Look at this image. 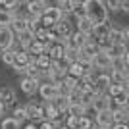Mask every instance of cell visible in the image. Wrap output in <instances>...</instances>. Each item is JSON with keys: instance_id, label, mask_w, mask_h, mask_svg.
<instances>
[{"instance_id": "obj_37", "label": "cell", "mask_w": 129, "mask_h": 129, "mask_svg": "<svg viewBox=\"0 0 129 129\" xmlns=\"http://www.w3.org/2000/svg\"><path fill=\"white\" fill-rule=\"evenodd\" d=\"M121 92H123V85H114V83H112V85H110V89H108V92H106V94H108L110 98H116L118 94H121Z\"/></svg>"}, {"instance_id": "obj_34", "label": "cell", "mask_w": 129, "mask_h": 129, "mask_svg": "<svg viewBox=\"0 0 129 129\" xmlns=\"http://www.w3.org/2000/svg\"><path fill=\"white\" fill-rule=\"evenodd\" d=\"M16 52L17 48H12V50H6V52H0V56H2V62H4L6 66H14V58H16Z\"/></svg>"}, {"instance_id": "obj_47", "label": "cell", "mask_w": 129, "mask_h": 129, "mask_svg": "<svg viewBox=\"0 0 129 129\" xmlns=\"http://www.w3.org/2000/svg\"><path fill=\"white\" fill-rule=\"evenodd\" d=\"M96 129H112V127H96Z\"/></svg>"}, {"instance_id": "obj_41", "label": "cell", "mask_w": 129, "mask_h": 129, "mask_svg": "<svg viewBox=\"0 0 129 129\" xmlns=\"http://www.w3.org/2000/svg\"><path fill=\"white\" fill-rule=\"evenodd\" d=\"M112 129H129V123H114Z\"/></svg>"}, {"instance_id": "obj_45", "label": "cell", "mask_w": 129, "mask_h": 129, "mask_svg": "<svg viewBox=\"0 0 129 129\" xmlns=\"http://www.w3.org/2000/svg\"><path fill=\"white\" fill-rule=\"evenodd\" d=\"M4 112H6V108H4V104L0 102V118H2V116H4Z\"/></svg>"}, {"instance_id": "obj_29", "label": "cell", "mask_w": 129, "mask_h": 129, "mask_svg": "<svg viewBox=\"0 0 129 129\" xmlns=\"http://www.w3.org/2000/svg\"><path fill=\"white\" fill-rule=\"evenodd\" d=\"M12 23H14V14L0 8V27H12Z\"/></svg>"}, {"instance_id": "obj_44", "label": "cell", "mask_w": 129, "mask_h": 129, "mask_svg": "<svg viewBox=\"0 0 129 129\" xmlns=\"http://www.w3.org/2000/svg\"><path fill=\"white\" fill-rule=\"evenodd\" d=\"M123 91H125V92H127V94H129V79H127V81H125V83H123Z\"/></svg>"}, {"instance_id": "obj_36", "label": "cell", "mask_w": 129, "mask_h": 129, "mask_svg": "<svg viewBox=\"0 0 129 129\" xmlns=\"http://www.w3.org/2000/svg\"><path fill=\"white\" fill-rule=\"evenodd\" d=\"M94 127V119L87 118V116H81L79 118V127L77 129H92Z\"/></svg>"}, {"instance_id": "obj_1", "label": "cell", "mask_w": 129, "mask_h": 129, "mask_svg": "<svg viewBox=\"0 0 129 129\" xmlns=\"http://www.w3.org/2000/svg\"><path fill=\"white\" fill-rule=\"evenodd\" d=\"M87 17H89L94 25H96V23L110 21L106 2H102V0H87Z\"/></svg>"}, {"instance_id": "obj_5", "label": "cell", "mask_w": 129, "mask_h": 129, "mask_svg": "<svg viewBox=\"0 0 129 129\" xmlns=\"http://www.w3.org/2000/svg\"><path fill=\"white\" fill-rule=\"evenodd\" d=\"M54 33H56V37L60 39V41H68V39L75 33V29H73V23L70 21V17H64L60 23H56V27H54Z\"/></svg>"}, {"instance_id": "obj_6", "label": "cell", "mask_w": 129, "mask_h": 129, "mask_svg": "<svg viewBox=\"0 0 129 129\" xmlns=\"http://www.w3.org/2000/svg\"><path fill=\"white\" fill-rule=\"evenodd\" d=\"M33 62V56L27 50H21V48H17L16 52V58H14V66H12V70L16 71V73H19V71H23L27 68V66Z\"/></svg>"}, {"instance_id": "obj_39", "label": "cell", "mask_w": 129, "mask_h": 129, "mask_svg": "<svg viewBox=\"0 0 129 129\" xmlns=\"http://www.w3.org/2000/svg\"><path fill=\"white\" fill-rule=\"evenodd\" d=\"M39 129H58V127H56V123H54V121L44 119V121H41V123H39Z\"/></svg>"}, {"instance_id": "obj_13", "label": "cell", "mask_w": 129, "mask_h": 129, "mask_svg": "<svg viewBox=\"0 0 129 129\" xmlns=\"http://www.w3.org/2000/svg\"><path fill=\"white\" fill-rule=\"evenodd\" d=\"M98 52H100V48H98L96 41H94V39H91V41H89V43L81 48V58H79V60H83V62H92V58H94Z\"/></svg>"}, {"instance_id": "obj_10", "label": "cell", "mask_w": 129, "mask_h": 129, "mask_svg": "<svg viewBox=\"0 0 129 129\" xmlns=\"http://www.w3.org/2000/svg\"><path fill=\"white\" fill-rule=\"evenodd\" d=\"M0 102L4 104L6 110H8L10 106H16V102H17V94H16V91H14L12 87H8V85L0 87Z\"/></svg>"}, {"instance_id": "obj_17", "label": "cell", "mask_w": 129, "mask_h": 129, "mask_svg": "<svg viewBox=\"0 0 129 129\" xmlns=\"http://www.w3.org/2000/svg\"><path fill=\"white\" fill-rule=\"evenodd\" d=\"M110 106H112V98L108 96V94H98L91 108L98 114V112H102V110H110Z\"/></svg>"}, {"instance_id": "obj_28", "label": "cell", "mask_w": 129, "mask_h": 129, "mask_svg": "<svg viewBox=\"0 0 129 129\" xmlns=\"http://www.w3.org/2000/svg\"><path fill=\"white\" fill-rule=\"evenodd\" d=\"M54 4L58 6L60 10H62V14L68 17L71 12H73V4H75V0H58V2H54Z\"/></svg>"}, {"instance_id": "obj_22", "label": "cell", "mask_w": 129, "mask_h": 129, "mask_svg": "<svg viewBox=\"0 0 129 129\" xmlns=\"http://www.w3.org/2000/svg\"><path fill=\"white\" fill-rule=\"evenodd\" d=\"M71 16L77 19H83V17H87V0H75V4H73V12H71Z\"/></svg>"}, {"instance_id": "obj_32", "label": "cell", "mask_w": 129, "mask_h": 129, "mask_svg": "<svg viewBox=\"0 0 129 129\" xmlns=\"http://www.w3.org/2000/svg\"><path fill=\"white\" fill-rule=\"evenodd\" d=\"M0 129H21V123H17L12 116H8V118H2V121H0Z\"/></svg>"}, {"instance_id": "obj_19", "label": "cell", "mask_w": 129, "mask_h": 129, "mask_svg": "<svg viewBox=\"0 0 129 129\" xmlns=\"http://www.w3.org/2000/svg\"><path fill=\"white\" fill-rule=\"evenodd\" d=\"M127 50H129L127 44H112V46L106 50V54H108L112 60H121V58H125Z\"/></svg>"}, {"instance_id": "obj_16", "label": "cell", "mask_w": 129, "mask_h": 129, "mask_svg": "<svg viewBox=\"0 0 129 129\" xmlns=\"http://www.w3.org/2000/svg\"><path fill=\"white\" fill-rule=\"evenodd\" d=\"M94 125L96 127H112L114 125V112L112 110H102L94 116Z\"/></svg>"}, {"instance_id": "obj_2", "label": "cell", "mask_w": 129, "mask_h": 129, "mask_svg": "<svg viewBox=\"0 0 129 129\" xmlns=\"http://www.w3.org/2000/svg\"><path fill=\"white\" fill-rule=\"evenodd\" d=\"M64 17L66 16L62 14V10H60L56 4H48V8H46L44 14L41 16V25H43V29H54L56 23H60Z\"/></svg>"}, {"instance_id": "obj_43", "label": "cell", "mask_w": 129, "mask_h": 129, "mask_svg": "<svg viewBox=\"0 0 129 129\" xmlns=\"http://www.w3.org/2000/svg\"><path fill=\"white\" fill-rule=\"evenodd\" d=\"M123 35H125V43H129V27L123 29Z\"/></svg>"}, {"instance_id": "obj_35", "label": "cell", "mask_w": 129, "mask_h": 129, "mask_svg": "<svg viewBox=\"0 0 129 129\" xmlns=\"http://www.w3.org/2000/svg\"><path fill=\"white\" fill-rule=\"evenodd\" d=\"M64 125L68 129H77V127H79V118H75V116H68V114H66Z\"/></svg>"}, {"instance_id": "obj_24", "label": "cell", "mask_w": 129, "mask_h": 129, "mask_svg": "<svg viewBox=\"0 0 129 129\" xmlns=\"http://www.w3.org/2000/svg\"><path fill=\"white\" fill-rule=\"evenodd\" d=\"M54 106H56V110H58L60 114H68V110H70V96H56V100H54Z\"/></svg>"}, {"instance_id": "obj_4", "label": "cell", "mask_w": 129, "mask_h": 129, "mask_svg": "<svg viewBox=\"0 0 129 129\" xmlns=\"http://www.w3.org/2000/svg\"><path fill=\"white\" fill-rule=\"evenodd\" d=\"M25 114H27V119L33 121V123H41L44 121V116H43V104L35 102V100H29L25 102Z\"/></svg>"}, {"instance_id": "obj_11", "label": "cell", "mask_w": 129, "mask_h": 129, "mask_svg": "<svg viewBox=\"0 0 129 129\" xmlns=\"http://www.w3.org/2000/svg\"><path fill=\"white\" fill-rule=\"evenodd\" d=\"M39 87H41V81L31 79V77H21V81H19V89H21V92H23V94H27V96L37 94Z\"/></svg>"}, {"instance_id": "obj_48", "label": "cell", "mask_w": 129, "mask_h": 129, "mask_svg": "<svg viewBox=\"0 0 129 129\" xmlns=\"http://www.w3.org/2000/svg\"><path fill=\"white\" fill-rule=\"evenodd\" d=\"M92 129H96V125H94V127H92Z\"/></svg>"}, {"instance_id": "obj_46", "label": "cell", "mask_w": 129, "mask_h": 129, "mask_svg": "<svg viewBox=\"0 0 129 129\" xmlns=\"http://www.w3.org/2000/svg\"><path fill=\"white\" fill-rule=\"evenodd\" d=\"M123 60H125V66L129 68V50H127V54H125V58H123Z\"/></svg>"}, {"instance_id": "obj_33", "label": "cell", "mask_w": 129, "mask_h": 129, "mask_svg": "<svg viewBox=\"0 0 129 129\" xmlns=\"http://www.w3.org/2000/svg\"><path fill=\"white\" fill-rule=\"evenodd\" d=\"M87 114V108L83 104H70V110H68V116H75V118H81Z\"/></svg>"}, {"instance_id": "obj_42", "label": "cell", "mask_w": 129, "mask_h": 129, "mask_svg": "<svg viewBox=\"0 0 129 129\" xmlns=\"http://www.w3.org/2000/svg\"><path fill=\"white\" fill-rule=\"evenodd\" d=\"M121 10L129 12V0H121Z\"/></svg>"}, {"instance_id": "obj_25", "label": "cell", "mask_w": 129, "mask_h": 129, "mask_svg": "<svg viewBox=\"0 0 129 129\" xmlns=\"http://www.w3.org/2000/svg\"><path fill=\"white\" fill-rule=\"evenodd\" d=\"M114 123H129V110L127 108L114 110Z\"/></svg>"}, {"instance_id": "obj_8", "label": "cell", "mask_w": 129, "mask_h": 129, "mask_svg": "<svg viewBox=\"0 0 129 129\" xmlns=\"http://www.w3.org/2000/svg\"><path fill=\"white\" fill-rule=\"evenodd\" d=\"M92 66L96 71H102V73H110L112 70V58L108 56L106 52H98L94 58H92Z\"/></svg>"}, {"instance_id": "obj_21", "label": "cell", "mask_w": 129, "mask_h": 129, "mask_svg": "<svg viewBox=\"0 0 129 129\" xmlns=\"http://www.w3.org/2000/svg\"><path fill=\"white\" fill-rule=\"evenodd\" d=\"M108 39H110V43H112V44H127V43H125L123 29L116 27L114 23H112V31H110V35H108Z\"/></svg>"}, {"instance_id": "obj_26", "label": "cell", "mask_w": 129, "mask_h": 129, "mask_svg": "<svg viewBox=\"0 0 129 129\" xmlns=\"http://www.w3.org/2000/svg\"><path fill=\"white\" fill-rule=\"evenodd\" d=\"M27 52L31 54L33 58H39V56H43V54H46V46H44V44H41V43L37 41V39H35V43H33L31 46L27 48Z\"/></svg>"}, {"instance_id": "obj_7", "label": "cell", "mask_w": 129, "mask_h": 129, "mask_svg": "<svg viewBox=\"0 0 129 129\" xmlns=\"http://www.w3.org/2000/svg\"><path fill=\"white\" fill-rule=\"evenodd\" d=\"M39 94H41V98H43L44 102H54L56 96H58V89L50 81H43L41 87H39Z\"/></svg>"}, {"instance_id": "obj_18", "label": "cell", "mask_w": 129, "mask_h": 129, "mask_svg": "<svg viewBox=\"0 0 129 129\" xmlns=\"http://www.w3.org/2000/svg\"><path fill=\"white\" fill-rule=\"evenodd\" d=\"M16 41H17V46L21 50H27L35 43V35H33L31 31H23V33H19V35H16Z\"/></svg>"}, {"instance_id": "obj_38", "label": "cell", "mask_w": 129, "mask_h": 129, "mask_svg": "<svg viewBox=\"0 0 129 129\" xmlns=\"http://www.w3.org/2000/svg\"><path fill=\"white\" fill-rule=\"evenodd\" d=\"M108 12H119L121 10V0H106Z\"/></svg>"}, {"instance_id": "obj_27", "label": "cell", "mask_w": 129, "mask_h": 129, "mask_svg": "<svg viewBox=\"0 0 129 129\" xmlns=\"http://www.w3.org/2000/svg\"><path fill=\"white\" fill-rule=\"evenodd\" d=\"M12 118L16 119L17 123H21V125H25L27 121H29V119H27V114H25V108H23V106H16V108H14Z\"/></svg>"}, {"instance_id": "obj_30", "label": "cell", "mask_w": 129, "mask_h": 129, "mask_svg": "<svg viewBox=\"0 0 129 129\" xmlns=\"http://www.w3.org/2000/svg\"><path fill=\"white\" fill-rule=\"evenodd\" d=\"M68 75L75 77V79H81V77H85V70H83V66H81V62H75V64H71L70 71H68Z\"/></svg>"}, {"instance_id": "obj_23", "label": "cell", "mask_w": 129, "mask_h": 129, "mask_svg": "<svg viewBox=\"0 0 129 129\" xmlns=\"http://www.w3.org/2000/svg\"><path fill=\"white\" fill-rule=\"evenodd\" d=\"M110 79L114 85H123L127 81V70H110Z\"/></svg>"}, {"instance_id": "obj_3", "label": "cell", "mask_w": 129, "mask_h": 129, "mask_svg": "<svg viewBox=\"0 0 129 129\" xmlns=\"http://www.w3.org/2000/svg\"><path fill=\"white\" fill-rule=\"evenodd\" d=\"M16 33L12 31V27H0V52L16 48Z\"/></svg>"}, {"instance_id": "obj_40", "label": "cell", "mask_w": 129, "mask_h": 129, "mask_svg": "<svg viewBox=\"0 0 129 129\" xmlns=\"http://www.w3.org/2000/svg\"><path fill=\"white\" fill-rule=\"evenodd\" d=\"M23 129H39V123H33V121H27L23 125Z\"/></svg>"}, {"instance_id": "obj_31", "label": "cell", "mask_w": 129, "mask_h": 129, "mask_svg": "<svg viewBox=\"0 0 129 129\" xmlns=\"http://www.w3.org/2000/svg\"><path fill=\"white\" fill-rule=\"evenodd\" d=\"M12 31L16 33V35L27 31V19H23V17H16V19H14V23H12Z\"/></svg>"}, {"instance_id": "obj_12", "label": "cell", "mask_w": 129, "mask_h": 129, "mask_svg": "<svg viewBox=\"0 0 129 129\" xmlns=\"http://www.w3.org/2000/svg\"><path fill=\"white\" fill-rule=\"evenodd\" d=\"M46 54L50 56V60H52V62H58V60H62V58L66 56V43L58 39L56 43H52L48 48H46Z\"/></svg>"}, {"instance_id": "obj_14", "label": "cell", "mask_w": 129, "mask_h": 129, "mask_svg": "<svg viewBox=\"0 0 129 129\" xmlns=\"http://www.w3.org/2000/svg\"><path fill=\"white\" fill-rule=\"evenodd\" d=\"M46 8H48V2H43V0H29L27 2V14H29V17H41Z\"/></svg>"}, {"instance_id": "obj_15", "label": "cell", "mask_w": 129, "mask_h": 129, "mask_svg": "<svg viewBox=\"0 0 129 129\" xmlns=\"http://www.w3.org/2000/svg\"><path fill=\"white\" fill-rule=\"evenodd\" d=\"M112 31V21H104V23H96V25L92 27V35L91 37L94 41H102V39H108Z\"/></svg>"}, {"instance_id": "obj_9", "label": "cell", "mask_w": 129, "mask_h": 129, "mask_svg": "<svg viewBox=\"0 0 129 129\" xmlns=\"http://www.w3.org/2000/svg\"><path fill=\"white\" fill-rule=\"evenodd\" d=\"M92 37H89V35H83V33H79V31H75L73 35H71L68 41H64L66 43V46L68 48H73V50H81L83 46H85L89 41H91Z\"/></svg>"}, {"instance_id": "obj_20", "label": "cell", "mask_w": 129, "mask_h": 129, "mask_svg": "<svg viewBox=\"0 0 129 129\" xmlns=\"http://www.w3.org/2000/svg\"><path fill=\"white\" fill-rule=\"evenodd\" d=\"M92 27H94V23L89 17H83V19H77L75 21V31L83 33V35H89V37L92 35Z\"/></svg>"}]
</instances>
